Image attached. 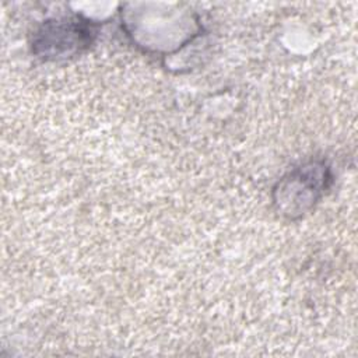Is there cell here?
I'll return each instance as SVG.
<instances>
[{
    "instance_id": "2",
    "label": "cell",
    "mask_w": 358,
    "mask_h": 358,
    "mask_svg": "<svg viewBox=\"0 0 358 358\" xmlns=\"http://www.w3.org/2000/svg\"><path fill=\"white\" fill-rule=\"evenodd\" d=\"M99 22L83 14L45 20L32 34V55L42 62H60L80 56L98 38Z\"/></svg>"
},
{
    "instance_id": "1",
    "label": "cell",
    "mask_w": 358,
    "mask_h": 358,
    "mask_svg": "<svg viewBox=\"0 0 358 358\" xmlns=\"http://www.w3.org/2000/svg\"><path fill=\"white\" fill-rule=\"evenodd\" d=\"M333 171L324 158H310L281 176L273 187L275 211L296 220L309 213L333 185Z\"/></svg>"
}]
</instances>
